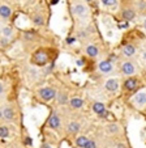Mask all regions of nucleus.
<instances>
[{"label": "nucleus", "instance_id": "1", "mask_svg": "<svg viewBox=\"0 0 146 148\" xmlns=\"http://www.w3.org/2000/svg\"><path fill=\"white\" fill-rule=\"evenodd\" d=\"M58 89L55 87H43L37 90V96L42 102H51L56 98Z\"/></svg>", "mask_w": 146, "mask_h": 148}, {"label": "nucleus", "instance_id": "2", "mask_svg": "<svg viewBox=\"0 0 146 148\" xmlns=\"http://www.w3.org/2000/svg\"><path fill=\"white\" fill-rule=\"evenodd\" d=\"M46 127L52 130V131H58L61 127V118L56 112H51L48 118L46 121Z\"/></svg>", "mask_w": 146, "mask_h": 148}, {"label": "nucleus", "instance_id": "3", "mask_svg": "<svg viewBox=\"0 0 146 148\" xmlns=\"http://www.w3.org/2000/svg\"><path fill=\"white\" fill-rule=\"evenodd\" d=\"M3 110V121L8 123H16L17 122V113L12 105H5L1 108Z\"/></svg>", "mask_w": 146, "mask_h": 148}, {"label": "nucleus", "instance_id": "4", "mask_svg": "<svg viewBox=\"0 0 146 148\" xmlns=\"http://www.w3.org/2000/svg\"><path fill=\"white\" fill-rule=\"evenodd\" d=\"M120 71L124 76H129V77H132V76L137 72V66H136V63H133L132 60H125V62L121 63Z\"/></svg>", "mask_w": 146, "mask_h": 148}, {"label": "nucleus", "instance_id": "5", "mask_svg": "<svg viewBox=\"0 0 146 148\" xmlns=\"http://www.w3.org/2000/svg\"><path fill=\"white\" fill-rule=\"evenodd\" d=\"M132 103H133V106H136L137 109H142L146 105V90L143 89L136 93L132 98Z\"/></svg>", "mask_w": 146, "mask_h": 148}, {"label": "nucleus", "instance_id": "6", "mask_svg": "<svg viewBox=\"0 0 146 148\" xmlns=\"http://www.w3.org/2000/svg\"><path fill=\"white\" fill-rule=\"evenodd\" d=\"M98 71L103 75H110L113 71V64L112 62L108 60V59H105V60H101L98 63Z\"/></svg>", "mask_w": 146, "mask_h": 148}, {"label": "nucleus", "instance_id": "7", "mask_svg": "<svg viewBox=\"0 0 146 148\" xmlns=\"http://www.w3.org/2000/svg\"><path fill=\"white\" fill-rule=\"evenodd\" d=\"M73 13L76 16L81 17V18H86L89 16V8L86 4H82V3H75L73 5Z\"/></svg>", "mask_w": 146, "mask_h": 148}, {"label": "nucleus", "instance_id": "8", "mask_svg": "<svg viewBox=\"0 0 146 148\" xmlns=\"http://www.w3.org/2000/svg\"><path fill=\"white\" fill-rule=\"evenodd\" d=\"M119 87H120L119 79H116V77H110L105 81V89L108 90V92H117Z\"/></svg>", "mask_w": 146, "mask_h": 148}, {"label": "nucleus", "instance_id": "9", "mask_svg": "<svg viewBox=\"0 0 146 148\" xmlns=\"http://www.w3.org/2000/svg\"><path fill=\"white\" fill-rule=\"evenodd\" d=\"M80 130H81V125H80V122H77V121H71V122L67 125V132H68L69 135L78 134Z\"/></svg>", "mask_w": 146, "mask_h": 148}, {"label": "nucleus", "instance_id": "10", "mask_svg": "<svg viewBox=\"0 0 146 148\" xmlns=\"http://www.w3.org/2000/svg\"><path fill=\"white\" fill-rule=\"evenodd\" d=\"M138 87V80L137 77H128L127 80L124 81V89L127 92H132V90H136V88Z\"/></svg>", "mask_w": 146, "mask_h": 148}, {"label": "nucleus", "instance_id": "11", "mask_svg": "<svg viewBox=\"0 0 146 148\" xmlns=\"http://www.w3.org/2000/svg\"><path fill=\"white\" fill-rule=\"evenodd\" d=\"M68 103H69V106H71L72 109H75V110L81 109V108L85 105V102H84V100L81 97H71Z\"/></svg>", "mask_w": 146, "mask_h": 148}, {"label": "nucleus", "instance_id": "12", "mask_svg": "<svg viewBox=\"0 0 146 148\" xmlns=\"http://www.w3.org/2000/svg\"><path fill=\"white\" fill-rule=\"evenodd\" d=\"M55 101L59 105H67L69 102V96L65 90H58V95H56Z\"/></svg>", "mask_w": 146, "mask_h": 148}, {"label": "nucleus", "instance_id": "13", "mask_svg": "<svg viewBox=\"0 0 146 148\" xmlns=\"http://www.w3.org/2000/svg\"><path fill=\"white\" fill-rule=\"evenodd\" d=\"M85 53H86V55L90 56V58H96V56L99 55V49H98L96 45L90 43V45H88L85 47Z\"/></svg>", "mask_w": 146, "mask_h": 148}, {"label": "nucleus", "instance_id": "14", "mask_svg": "<svg viewBox=\"0 0 146 148\" xmlns=\"http://www.w3.org/2000/svg\"><path fill=\"white\" fill-rule=\"evenodd\" d=\"M121 53H123V55L124 56H127V58H132V56L136 54V47L133 45H130V43H128V45L123 46Z\"/></svg>", "mask_w": 146, "mask_h": 148}, {"label": "nucleus", "instance_id": "15", "mask_svg": "<svg viewBox=\"0 0 146 148\" xmlns=\"http://www.w3.org/2000/svg\"><path fill=\"white\" fill-rule=\"evenodd\" d=\"M91 110H93L95 114H98V115H101V114H103V113L106 112V105L103 102H99V101H96V102H94L93 103V106H91Z\"/></svg>", "mask_w": 146, "mask_h": 148}, {"label": "nucleus", "instance_id": "16", "mask_svg": "<svg viewBox=\"0 0 146 148\" xmlns=\"http://www.w3.org/2000/svg\"><path fill=\"white\" fill-rule=\"evenodd\" d=\"M134 17H136V11L133 8L123 9V18H124L125 21H130V20H133Z\"/></svg>", "mask_w": 146, "mask_h": 148}, {"label": "nucleus", "instance_id": "17", "mask_svg": "<svg viewBox=\"0 0 146 148\" xmlns=\"http://www.w3.org/2000/svg\"><path fill=\"white\" fill-rule=\"evenodd\" d=\"M88 142H89V138L86 136V135H78L75 139V144H76V147H78V148H84Z\"/></svg>", "mask_w": 146, "mask_h": 148}, {"label": "nucleus", "instance_id": "18", "mask_svg": "<svg viewBox=\"0 0 146 148\" xmlns=\"http://www.w3.org/2000/svg\"><path fill=\"white\" fill-rule=\"evenodd\" d=\"M11 136V129L8 125H0V139H7Z\"/></svg>", "mask_w": 146, "mask_h": 148}, {"label": "nucleus", "instance_id": "19", "mask_svg": "<svg viewBox=\"0 0 146 148\" xmlns=\"http://www.w3.org/2000/svg\"><path fill=\"white\" fill-rule=\"evenodd\" d=\"M0 33H1V37H3V38H7V39H11L12 37H13V28H12V26H4L3 29H1V32H0Z\"/></svg>", "mask_w": 146, "mask_h": 148}, {"label": "nucleus", "instance_id": "20", "mask_svg": "<svg viewBox=\"0 0 146 148\" xmlns=\"http://www.w3.org/2000/svg\"><path fill=\"white\" fill-rule=\"evenodd\" d=\"M12 14V11L8 5H0V17L1 18H8L11 17Z\"/></svg>", "mask_w": 146, "mask_h": 148}, {"label": "nucleus", "instance_id": "21", "mask_svg": "<svg viewBox=\"0 0 146 148\" xmlns=\"http://www.w3.org/2000/svg\"><path fill=\"white\" fill-rule=\"evenodd\" d=\"M107 131L110 132L111 135H117L120 132V126L117 123H111V125L107 126Z\"/></svg>", "mask_w": 146, "mask_h": 148}, {"label": "nucleus", "instance_id": "22", "mask_svg": "<svg viewBox=\"0 0 146 148\" xmlns=\"http://www.w3.org/2000/svg\"><path fill=\"white\" fill-rule=\"evenodd\" d=\"M31 20H33V23L35 24V25H43V24H44V18H43V16H42V14H39V13L33 14Z\"/></svg>", "mask_w": 146, "mask_h": 148}, {"label": "nucleus", "instance_id": "23", "mask_svg": "<svg viewBox=\"0 0 146 148\" xmlns=\"http://www.w3.org/2000/svg\"><path fill=\"white\" fill-rule=\"evenodd\" d=\"M101 3L105 7H113V5H116L117 0H101Z\"/></svg>", "mask_w": 146, "mask_h": 148}, {"label": "nucleus", "instance_id": "24", "mask_svg": "<svg viewBox=\"0 0 146 148\" xmlns=\"http://www.w3.org/2000/svg\"><path fill=\"white\" fill-rule=\"evenodd\" d=\"M98 145H96V142L94 139H89V142L86 143V145L84 148H96Z\"/></svg>", "mask_w": 146, "mask_h": 148}, {"label": "nucleus", "instance_id": "25", "mask_svg": "<svg viewBox=\"0 0 146 148\" xmlns=\"http://www.w3.org/2000/svg\"><path fill=\"white\" fill-rule=\"evenodd\" d=\"M39 148H52V143L47 142V140H42L41 142V147Z\"/></svg>", "mask_w": 146, "mask_h": 148}, {"label": "nucleus", "instance_id": "26", "mask_svg": "<svg viewBox=\"0 0 146 148\" xmlns=\"http://www.w3.org/2000/svg\"><path fill=\"white\" fill-rule=\"evenodd\" d=\"M4 92H5V85H4L3 81H0V97L4 95Z\"/></svg>", "mask_w": 146, "mask_h": 148}, {"label": "nucleus", "instance_id": "27", "mask_svg": "<svg viewBox=\"0 0 146 148\" xmlns=\"http://www.w3.org/2000/svg\"><path fill=\"white\" fill-rule=\"evenodd\" d=\"M113 148H127V145L124 143H117V144L113 145Z\"/></svg>", "mask_w": 146, "mask_h": 148}, {"label": "nucleus", "instance_id": "28", "mask_svg": "<svg viewBox=\"0 0 146 148\" xmlns=\"http://www.w3.org/2000/svg\"><path fill=\"white\" fill-rule=\"evenodd\" d=\"M141 58H142V60H143V62H146V51H143V53H142Z\"/></svg>", "mask_w": 146, "mask_h": 148}, {"label": "nucleus", "instance_id": "29", "mask_svg": "<svg viewBox=\"0 0 146 148\" xmlns=\"http://www.w3.org/2000/svg\"><path fill=\"white\" fill-rule=\"evenodd\" d=\"M0 121H3V110L0 109Z\"/></svg>", "mask_w": 146, "mask_h": 148}, {"label": "nucleus", "instance_id": "30", "mask_svg": "<svg viewBox=\"0 0 146 148\" xmlns=\"http://www.w3.org/2000/svg\"><path fill=\"white\" fill-rule=\"evenodd\" d=\"M82 64H84L82 60H77V66H82Z\"/></svg>", "mask_w": 146, "mask_h": 148}, {"label": "nucleus", "instance_id": "31", "mask_svg": "<svg viewBox=\"0 0 146 148\" xmlns=\"http://www.w3.org/2000/svg\"><path fill=\"white\" fill-rule=\"evenodd\" d=\"M143 28H145V30H146V18L143 20Z\"/></svg>", "mask_w": 146, "mask_h": 148}, {"label": "nucleus", "instance_id": "32", "mask_svg": "<svg viewBox=\"0 0 146 148\" xmlns=\"http://www.w3.org/2000/svg\"><path fill=\"white\" fill-rule=\"evenodd\" d=\"M145 79H146V72H145Z\"/></svg>", "mask_w": 146, "mask_h": 148}]
</instances>
